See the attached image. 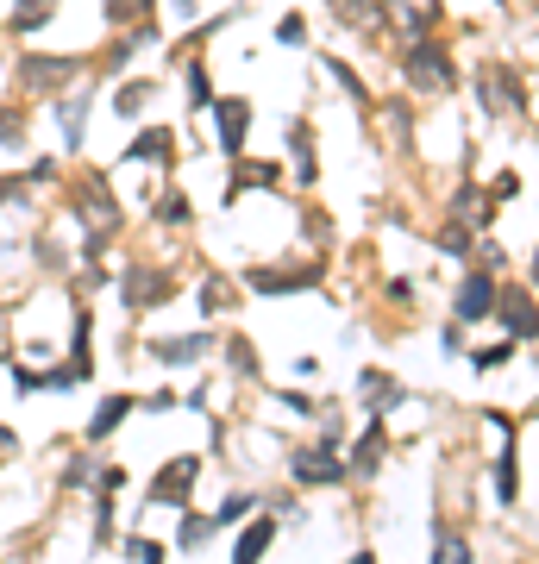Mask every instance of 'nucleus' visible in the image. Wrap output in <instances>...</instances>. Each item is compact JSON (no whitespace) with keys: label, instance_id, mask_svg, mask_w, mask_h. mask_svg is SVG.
Returning <instances> with one entry per match:
<instances>
[{"label":"nucleus","instance_id":"f257e3e1","mask_svg":"<svg viewBox=\"0 0 539 564\" xmlns=\"http://www.w3.org/2000/svg\"><path fill=\"white\" fill-rule=\"evenodd\" d=\"M170 295H176V270L170 264H157V257H126L120 264V308H126V320L157 314Z\"/></svg>","mask_w":539,"mask_h":564},{"label":"nucleus","instance_id":"f03ea898","mask_svg":"<svg viewBox=\"0 0 539 564\" xmlns=\"http://www.w3.org/2000/svg\"><path fill=\"white\" fill-rule=\"evenodd\" d=\"M13 76H19V88H32V94H44V101H51V94L88 82V57H82V51H19Z\"/></svg>","mask_w":539,"mask_h":564},{"label":"nucleus","instance_id":"7ed1b4c3","mask_svg":"<svg viewBox=\"0 0 539 564\" xmlns=\"http://www.w3.org/2000/svg\"><path fill=\"white\" fill-rule=\"evenodd\" d=\"M44 113H51V126L63 138V157H82L88 151V126H95V94H88V82L51 94V107H44Z\"/></svg>","mask_w":539,"mask_h":564},{"label":"nucleus","instance_id":"20e7f679","mask_svg":"<svg viewBox=\"0 0 539 564\" xmlns=\"http://www.w3.org/2000/svg\"><path fill=\"white\" fill-rule=\"evenodd\" d=\"M214 351H220V339L207 333V326H201V333H163V339H145V358H151L157 370H170V376H176V370L207 364Z\"/></svg>","mask_w":539,"mask_h":564},{"label":"nucleus","instance_id":"39448f33","mask_svg":"<svg viewBox=\"0 0 539 564\" xmlns=\"http://www.w3.org/2000/svg\"><path fill=\"white\" fill-rule=\"evenodd\" d=\"M195 477H201V458L195 452H176L157 464V477L145 483V508H182L195 496Z\"/></svg>","mask_w":539,"mask_h":564},{"label":"nucleus","instance_id":"423d86ee","mask_svg":"<svg viewBox=\"0 0 539 564\" xmlns=\"http://www.w3.org/2000/svg\"><path fill=\"white\" fill-rule=\"evenodd\" d=\"M138 408H145V395H138V389H113V395H101L95 414L82 420V445H107V439H113V433H120L126 420L138 414Z\"/></svg>","mask_w":539,"mask_h":564},{"label":"nucleus","instance_id":"0eeeda50","mask_svg":"<svg viewBox=\"0 0 539 564\" xmlns=\"http://www.w3.org/2000/svg\"><path fill=\"white\" fill-rule=\"evenodd\" d=\"M214 145L220 157H245V138H251V101L245 94H214Z\"/></svg>","mask_w":539,"mask_h":564},{"label":"nucleus","instance_id":"6e6552de","mask_svg":"<svg viewBox=\"0 0 539 564\" xmlns=\"http://www.w3.org/2000/svg\"><path fill=\"white\" fill-rule=\"evenodd\" d=\"M289 477L301 489H320V483H339L345 464H339V445L320 439V445H301V452H289Z\"/></svg>","mask_w":539,"mask_h":564},{"label":"nucleus","instance_id":"1a4fd4ad","mask_svg":"<svg viewBox=\"0 0 539 564\" xmlns=\"http://www.w3.org/2000/svg\"><path fill=\"white\" fill-rule=\"evenodd\" d=\"M326 276V264L314 257V264H301V270H270V264H251L245 270V282L257 295H295V289H314V282Z\"/></svg>","mask_w":539,"mask_h":564},{"label":"nucleus","instance_id":"9d476101","mask_svg":"<svg viewBox=\"0 0 539 564\" xmlns=\"http://www.w3.org/2000/svg\"><path fill=\"white\" fill-rule=\"evenodd\" d=\"M120 163H176V126H138L132 138H126V151H120Z\"/></svg>","mask_w":539,"mask_h":564},{"label":"nucleus","instance_id":"9b49d317","mask_svg":"<svg viewBox=\"0 0 539 564\" xmlns=\"http://www.w3.org/2000/svg\"><path fill=\"white\" fill-rule=\"evenodd\" d=\"M151 101H157V82L151 76H120L113 94H107V113H113V120H126V126H138Z\"/></svg>","mask_w":539,"mask_h":564},{"label":"nucleus","instance_id":"f8f14e48","mask_svg":"<svg viewBox=\"0 0 539 564\" xmlns=\"http://www.w3.org/2000/svg\"><path fill=\"white\" fill-rule=\"evenodd\" d=\"M283 533V521H276V514H245V527H239V539H232V558L239 564H257L270 552V539Z\"/></svg>","mask_w":539,"mask_h":564},{"label":"nucleus","instance_id":"ddd939ff","mask_svg":"<svg viewBox=\"0 0 539 564\" xmlns=\"http://www.w3.org/2000/svg\"><path fill=\"white\" fill-rule=\"evenodd\" d=\"M57 13H63V0H13L7 32H13V38H38L44 26H57Z\"/></svg>","mask_w":539,"mask_h":564},{"label":"nucleus","instance_id":"4468645a","mask_svg":"<svg viewBox=\"0 0 539 564\" xmlns=\"http://www.w3.org/2000/svg\"><path fill=\"white\" fill-rule=\"evenodd\" d=\"M214 533H220V527H214V514H201V508L182 502V508H176V539H170V546H176L182 558H189V552H201Z\"/></svg>","mask_w":539,"mask_h":564},{"label":"nucleus","instance_id":"2eb2a0df","mask_svg":"<svg viewBox=\"0 0 539 564\" xmlns=\"http://www.w3.org/2000/svg\"><path fill=\"white\" fill-rule=\"evenodd\" d=\"M176 69H182V101H189L182 113H207V107H214V76H207V57H182Z\"/></svg>","mask_w":539,"mask_h":564},{"label":"nucleus","instance_id":"dca6fc26","mask_svg":"<svg viewBox=\"0 0 539 564\" xmlns=\"http://www.w3.org/2000/svg\"><path fill=\"white\" fill-rule=\"evenodd\" d=\"M496 282H489V276H471V282H464V289H458V320H489V314H496Z\"/></svg>","mask_w":539,"mask_h":564},{"label":"nucleus","instance_id":"f3484780","mask_svg":"<svg viewBox=\"0 0 539 564\" xmlns=\"http://www.w3.org/2000/svg\"><path fill=\"white\" fill-rule=\"evenodd\" d=\"M0 370H7V383H13V395H19V402H26V395H51V370H44V364H32L26 351H19V358H7Z\"/></svg>","mask_w":539,"mask_h":564},{"label":"nucleus","instance_id":"a211bd4d","mask_svg":"<svg viewBox=\"0 0 539 564\" xmlns=\"http://www.w3.org/2000/svg\"><path fill=\"white\" fill-rule=\"evenodd\" d=\"M38 207V182L26 170H0V214H32Z\"/></svg>","mask_w":539,"mask_h":564},{"label":"nucleus","instance_id":"6ab92c4d","mask_svg":"<svg viewBox=\"0 0 539 564\" xmlns=\"http://www.w3.org/2000/svg\"><path fill=\"white\" fill-rule=\"evenodd\" d=\"M232 308H239V282L220 276V270H207V276H201V314L220 320V314H232Z\"/></svg>","mask_w":539,"mask_h":564},{"label":"nucleus","instance_id":"aec40b11","mask_svg":"<svg viewBox=\"0 0 539 564\" xmlns=\"http://www.w3.org/2000/svg\"><path fill=\"white\" fill-rule=\"evenodd\" d=\"M383 452H389V433H383V414H377V420H370V427H364V439L351 445V470H358V477H377Z\"/></svg>","mask_w":539,"mask_h":564},{"label":"nucleus","instance_id":"412c9836","mask_svg":"<svg viewBox=\"0 0 539 564\" xmlns=\"http://www.w3.org/2000/svg\"><path fill=\"white\" fill-rule=\"evenodd\" d=\"M95 464H101V445H82V452H69L63 470H57V489H69V496H88V483H95Z\"/></svg>","mask_w":539,"mask_h":564},{"label":"nucleus","instance_id":"4be33fe9","mask_svg":"<svg viewBox=\"0 0 539 564\" xmlns=\"http://www.w3.org/2000/svg\"><path fill=\"white\" fill-rule=\"evenodd\" d=\"M157 226H163V232H189V226H195L189 188H163V195H157Z\"/></svg>","mask_w":539,"mask_h":564},{"label":"nucleus","instance_id":"5701e85b","mask_svg":"<svg viewBox=\"0 0 539 564\" xmlns=\"http://www.w3.org/2000/svg\"><path fill=\"white\" fill-rule=\"evenodd\" d=\"M157 13H163V0H101L107 32H126V26H138V19H157Z\"/></svg>","mask_w":539,"mask_h":564},{"label":"nucleus","instance_id":"b1692460","mask_svg":"<svg viewBox=\"0 0 539 564\" xmlns=\"http://www.w3.org/2000/svg\"><path fill=\"white\" fill-rule=\"evenodd\" d=\"M32 145V113L19 101H0V151H26Z\"/></svg>","mask_w":539,"mask_h":564},{"label":"nucleus","instance_id":"393cba45","mask_svg":"<svg viewBox=\"0 0 539 564\" xmlns=\"http://www.w3.org/2000/svg\"><path fill=\"white\" fill-rule=\"evenodd\" d=\"M408 76H414L420 88H445V82H452V69L439 63L433 44H414V51H408Z\"/></svg>","mask_w":539,"mask_h":564},{"label":"nucleus","instance_id":"a878e982","mask_svg":"<svg viewBox=\"0 0 539 564\" xmlns=\"http://www.w3.org/2000/svg\"><path fill=\"white\" fill-rule=\"evenodd\" d=\"M88 508H95V552H107V546H113V533H120V502L95 489V496H88Z\"/></svg>","mask_w":539,"mask_h":564},{"label":"nucleus","instance_id":"bb28decb","mask_svg":"<svg viewBox=\"0 0 539 564\" xmlns=\"http://www.w3.org/2000/svg\"><path fill=\"white\" fill-rule=\"evenodd\" d=\"M496 314L508 320V333H533V326H539V314L527 308V295H521V289H508V295H496Z\"/></svg>","mask_w":539,"mask_h":564},{"label":"nucleus","instance_id":"cd10ccee","mask_svg":"<svg viewBox=\"0 0 539 564\" xmlns=\"http://www.w3.org/2000/svg\"><path fill=\"white\" fill-rule=\"evenodd\" d=\"M245 514H257V496H251V489H226L220 508H214V527H239Z\"/></svg>","mask_w":539,"mask_h":564},{"label":"nucleus","instance_id":"c85d7f7f","mask_svg":"<svg viewBox=\"0 0 539 564\" xmlns=\"http://www.w3.org/2000/svg\"><path fill=\"white\" fill-rule=\"evenodd\" d=\"M120 552L138 558V564H163V558H170V546H163V539H151V533H126V539H120Z\"/></svg>","mask_w":539,"mask_h":564},{"label":"nucleus","instance_id":"c756f323","mask_svg":"<svg viewBox=\"0 0 539 564\" xmlns=\"http://www.w3.org/2000/svg\"><path fill=\"white\" fill-rule=\"evenodd\" d=\"M220 358H226V370L257 376V351H251V339H226V345H220Z\"/></svg>","mask_w":539,"mask_h":564},{"label":"nucleus","instance_id":"7c9ffc66","mask_svg":"<svg viewBox=\"0 0 539 564\" xmlns=\"http://www.w3.org/2000/svg\"><path fill=\"white\" fill-rule=\"evenodd\" d=\"M276 408L295 414V420H320V402H314V395H301V389H276Z\"/></svg>","mask_w":539,"mask_h":564},{"label":"nucleus","instance_id":"2f4dec72","mask_svg":"<svg viewBox=\"0 0 539 564\" xmlns=\"http://www.w3.org/2000/svg\"><path fill=\"white\" fill-rule=\"evenodd\" d=\"M95 489H101V496H120V489H126V464H95V483H88V496H95Z\"/></svg>","mask_w":539,"mask_h":564},{"label":"nucleus","instance_id":"473e14b6","mask_svg":"<svg viewBox=\"0 0 539 564\" xmlns=\"http://www.w3.org/2000/svg\"><path fill=\"white\" fill-rule=\"evenodd\" d=\"M326 76H333V82H339V88H345V94H351V101H358V107H370V88H364L358 76H351V69H345L339 57H326Z\"/></svg>","mask_w":539,"mask_h":564},{"label":"nucleus","instance_id":"72a5a7b5","mask_svg":"<svg viewBox=\"0 0 539 564\" xmlns=\"http://www.w3.org/2000/svg\"><path fill=\"white\" fill-rule=\"evenodd\" d=\"M19 257H32V232H0V270H13Z\"/></svg>","mask_w":539,"mask_h":564},{"label":"nucleus","instance_id":"f704fd0d","mask_svg":"<svg viewBox=\"0 0 539 564\" xmlns=\"http://www.w3.org/2000/svg\"><path fill=\"white\" fill-rule=\"evenodd\" d=\"M508 358H514V345H477V351H471V364H477V370H502Z\"/></svg>","mask_w":539,"mask_h":564},{"label":"nucleus","instance_id":"c9c22d12","mask_svg":"<svg viewBox=\"0 0 539 564\" xmlns=\"http://www.w3.org/2000/svg\"><path fill=\"white\" fill-rule=\"evenodd\" d=\"M276 38H283V44H308V19H301V13H289L283 26H276Z\"/></svg>","mask_w":539,"mask_h":564},{"label":"nucleus","instance_id":"e433bc0d","mask_svg":"<svg viewBox=\"0 0 539 564\" xmlns=\"http://www.w3.org/2000/svg\"><path fill=\"white\" fill-rule=\"evenodd\" d=\"M26 176H32V182H57V176H63V163H57V157H32V163H26Z\"/></svg>","mask_w":539,"mask_h":564},{"label":"nucleus","instance_id":"4c0bfd02","mask_svg":"<svg viewBox=\"0 0 539 564\" xmlns=\"http://www.w3.org/2000/svg\"><path fill=\"white\" fill-rule=\"evenodd\" d=\"M163 13L182 19V26H195V19H201V0H163Z\"/></svg>","mask_w":539,"mask_h":564},{"label":"nucleus","instance_id":"58836bf2","mask_svg":"<svg viewBox=\"0 0 539 564\" xmlns=\"http://www.w3.org/2000/svg\"><path fill=\"white\" fill-rule=\"evenodd\" d=\"M138 414H176V389H157V395H145V408Z\"/></svg>","mask_w":539,"mask_h":564},{"label":"nucleus","instance_id":"ea45409f","mask_svg":"<svg viewBox=\"0 0 539 564\" xmlns=\"http://www.w3.org/2000/svg\"><path fill=\"white\" fill-rule=\"evenodd\" d=\"M13 458H19V433L0 420V464H13Z\"/></svg>","mask_w":539,"mask_h":564},{"label":"nucleus","instance_id":"a19ab883","mask_svg":"<svg viewBox=\"0 0 539 564\" xmlns=\"http://www.w3.org/2000/svg\"><path fill=\"white\" fill-rule=\"evenodd\" d=\"M0 32H7V26H0Z\"/></svg>","mask_w":539,"mask_h":564},{"label":"nucleus","instance_id":"79ce46f5","mask_svg":"<svg viewBox=\"0 0 539 564\" xmlns=\"http://www.w3.org/2000/svg\"><path fill=\"white\" fill-rule=\"evenodd\" d=\"M533 276H539V270H533Z\"/></svg>","mask_w":539,"mask_h":564}]
</instances>
